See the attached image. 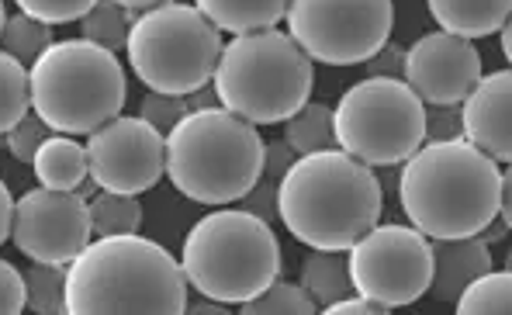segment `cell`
<instances>
[{
  "instance_id": "1",
  "label": "cell",
  "mask_w": 512,
  "mask_h": 315,
  "mask_svg": "<svg viewBox=\"0 0 512 315\" xmlns=\"http://www.w3.org/2000/svg\"><path fill=\"white\" fill-rule=\"evenodd\" d=\"M184 264L139 232L97 236L66 274V315H180L187 312Z\"/></svg>"
},
{
  "instance_id": "2",
  "label": "cell",
  "mask_w": 512,
  "mask_h": 315,
  "mask_svg": "<svg viewBox=\"0 0 512 315\" xmlns=\"http://www.w3.org/2000/svg\"><path fill=\"white\" fill-rule=\"evenodd\" d=\"M502 170L468 139L423 142L402 163L398 205L429 239L478 236L499 215Z\"/></svg>"
},
{
  "instance_id": "3",
  "label": "cell",
  "mask_w": 512,
  "mask_h": 315,
  "mask_svg": "<svg viewBox=\"0 0 512 315\" xmlns=\"http://www.w3.org/2000/svg\"><path fill=\"white\" fill-rule=\"evenodd\" d=\"M381 212L378 174L346 149L298 156L281 180V222L308 250H350Z\"/></svg>"
},
{
  "instance_id": "4",
  "label": "cell",
  "mask_w": 512,
  "mask_h": 315,
  "mask_svg": "<svg viewBox=\"0 0 512 315\" xmlns=\"http://www.w3.org/2000/svg\"><path fill=\"white\" fill-rule=\"evenodd\" d=\"M267 142L229 108L191 111L167 135V177L198 205H236L260 180Z\"/></svg>"
},
{
  "instance_id": "5",
  "label": "cell",
  "mask_w": 512,
  "mask_h": 315,
  "mask_svg": "<svg viewBox=\"0 0 512 315\" xmlns=\"http://www.w3.org/2000/svg\"><path fill=\"white\" fill-rule=\"evenodd\" d=\"M180 264L198 295L243 305L281 277V243L267 219L222 205L191 225Z\"/></svg>"
},
{
  "instance_id": "6",
  "label": "cell",
  "mask_w": 512,
  "mask_h": 315,
  "mask_svg": "<svg viewBox=\"0 0 512 315\" xmlns=\"http://www.w3.org/2000/svg\"><path fill=\"white\" fill-rule=\"evenodd\" d=\"M215 90L222 108L236 111L253 125H284L312 97V56L288 32L232 35L215 70Z\"/></svg>"
},
{
  "instance_id": "7",
  "label": "cell",
  "mask_w": 512,
  "mask_h": 315,
  "mask_svg": "<svg viewBox=\"0 0 512 315\" xmlns=\"http://www.w3.org/2000/svg\"><path fill=\"white\" fill-rule=\"evenodd\" d=\"M28 70L32 111L52 132L90 135L125 111V66L118 52L97 42H52Z\"/></svg>"
},
{
  "instance_id": "8",
  "label": "cell",
  "mask_w": 512,
  "mask_h": 315,
  "mask_svg": "<svg viewBox=\"0 0 512 315\" xmlns=\"http://www.w3.org/2000/svg\"><path fill=\"white\" fill-rule=\"evenodd\" d=\"M222 49V28L194 4L170 0L135 14L125 56L146 90L187 97L215 80Z\"/></svg>"
},
{
  "instance_id": "9",
  "label": "cell",
  "mask_w": 512,
  "mask_h": 315,
  "mask_svg": "<svg viewBox=\"0 0 512 315\" xmlns=\"http://www.w3.org/2000/svg\"><path fill=\"white\" fill-rule=\"evenodd\" d=\"M336 139L367 167H402L426 142V101L398 77H367L336 101Z\"/></svg>"
},
{
  "instance_id": "10",
  "label": "cell",
  "mask_w": 512,
  "mask_h": 315,
  "mask_svg": "<svg viewBox=\"0 0 512 315\" xmlns=\"http://www.w3.org/2000/svg\"><path fill=\"white\" fill-rule=\"evenodd\" d=\"M288 35L312 56V63H367L391 39V0H291Z\"/></svg>"
},
{
  "instance_id": "11",
  "label": "cell",
  "mask_w": 512,
  "mask_h": 315,
  "mask_svg": "<svg viewBox=\"0 0 512 315\" xmlns=\"http://www.w3.org/2000/svg\"><path fill=\"white\" fill-rule=\"evenodd\" d=\"M346 257H350L353 291L388 309L419 302L433 281V246L416 225H374L346 250Z\"/></svg>"
},
{
  "instance_id": "12",
  "label": "cell",
  "mask_w": 512,
  "mask_h": 315,
  "mask_svg": "<svg viewBox=\"0 0 512 315\" xmlns=\"http://www.w3.org/2000/svg\"><path fill=\"white\" fill-rule=\"evenodd\" d=\"M90 177L115 194H142L167 177V135L142 115H118L87 135Z\"/></svg>"
},
{
  "instance_id": "13",
  "label": "cell",
  "mask_w": 512,
  "mask_h": 315,
  "mask_svg": "<svg viewBox=\"0 0 512 315\" xmlns=\"http://www.w3.org/2000/svg\"><path fill=\"white\" fill-rule=\"evenodd\" d=\"M11 239L35 264L70 267L94 239L87 198H80L77 191H52L42 184L32 187L18 198Z\"/></svg>"
},
{
  "instance_id": "14",
  "label": "cell",
  "mask_w": 512,
  "mask_h": 315,
  "mask_svg": "<svg viewBox=\"0 0 512 315\" xmlns=\"http://www.w3.org/2000/svg\"><path fill=\"white\" fill-rule=\"evenodd\" d=\"M481 77L485 73L474 42L443 28L405 49V84L426 104H464Z\"/></svg>"
},
{
  "instance_id": "15",
  "label": "cell",
  "mask_w": 512,
  "mask_h": 315,
  "mask_svg": "<svg viewBox=\"0 0 512 315\" xmlns=\"http://www.w3.org/2000/svg\"><path fill=\"white\" fill-rule=\"evenodd\" d=\"M464 139L495 163H512V66L485 73L464 97Z\"/></svg>"
},
{
  "instance_id": "16",
  "label": "cell",
  "mask_w": 512,
  "mask_h": 315,
  "mask_svg": "<svg viewBox=\"0 0 512 315\" xmlns=\"http://www.w3.org/2000/svg\"><path fill=\"white\" fill-rule=\"evenodd\" d=\"M433 246V281L429 295L436 302L457 305L471 281L492 270V250L481 236H457V239H429Z\"/></svg>"
},
{
  "instance_id": "17",
  "label": "cell",
  "mask_w": 512,
  "mask_h": 315,
  "mask_svg": "<svg viewBox=\"0 0 512 315\" xmlns=\"http://www.w3.org/2000/svg\"><path fill=\"white\" fill-rule=\"evenodd\" d=\"M433 21L461 39H488L506 28L512 0H426Z\"/></svg>"
},
{
  "instance_id": "18",
  "label": "cell",
  "mask_w": 512,
  "mask_h": 315,
  "mask_svg": "<svg viewBox=\"0 0 512 315\" xmlns=\"http://www.w3.org/2000/svg\"><path fill=\"white\" fill-rule=\"evenodd\" d=\"M32 174L42 187H52V191H77L90 177L87 146H80V142L66 132H52L49 139L42 142L39 153H35Z\"/></svg>"
},
{
  "instance_id": "19",
  "label": "cell",
  "mask_w": 512,
  "mask_h": 315,
  "mask_svg": "<svg viewBox=\"0 0 512 315\" xmlns=\"http://www.w3.org/2000/svg\"><path fill=\"white\" fill-rule=\"evenodd\" d=\"M194 7L222 32L246 35L277 28V21L288 18L291 0H194Z\"/></svg>"
},
{
  "instance_id": "20",
  "label": "cell",
  "mask_w": 512,
  "mask_h": 315,
  "mask_svg": "<svg viewBox=\"0 0 512 315\" xmlns=\"http://www.w3.org/2000/svg\"><path fill=\"white\" fill-rule=\"evenodd\" d=\"M301 284L315 298L319 309L340 302L353 295V277H350V257L346 250H312L301 260Z\"/></svg>"
},
{
  "instance_id": "21",
  "label": "cell",
  "mask_w": 512,
  "mask_h": 315,
  "mask_svg": "<svg viewBox=\"0 0 512 315\" xmlns=\"http://www.w3.org/2000/svg\"><path fill=\"white\" fill-rule=\"evenodd\" d=\"M284 142L298 156L322 153V149H340V139H336V108H329L322 101H308L298 115H291L284 122Z\"/></svg>"
},
{
  "instance_id": "22",
  "label": "cell",
  "mask_w": 512,
  "mask_h": 315,
  "mask_svg": "<svg viewBox=\"0 0 512 315\" xmlns=\"http://www.w3.org/2000/svg\"><path fill=\"white\" fill-rule=\"evenodd\" d=\"M132 25H135V11H128L118 0H97L84 18H80V39L97 42L111 52H122L128 49Z\"/></svg>"
},
{
  "instance_id": "23",
  "label": "cell",
  "mask_w": 512,
  "mask_h": 315,
  "mask_svg": "<svg viewBox=\"0 0 512 315\" xmlns=\"http://www.w3.org/2000/svg\"><path fill=\"white\" fill-rule=\"evenodd\" d=\"M25 115H32V70L18 56H0V132H11Z\"/></svg>"
},
{
  "instance_id": "24",
  "label": "cell",
  "mask_w": 512,
  "mask_h": 315,
  "mask_svg": "<svg viewBox=\"0 0 512 315\" xmlns=\"http://www.w3.org/2000/svg\"><path fill=\"white\" fill-rule=\"evenodd\" d=\"M457 315H512V267L488 270L457 298Z\"/></svg>"
},
{
  "instance_id": "25",
  "label": "cell",
  "mask_w": 512,
  "mask_h": 315,
  "mask_svg": "<svg viewBox=\"0 0 512 315\" xmlns=\"http://www.w3.org/2000/svg\"><path fill=\"white\" fill-rule=\"evenodd\" d=\"M87 205L94 236H128V232L142 229V205L135 194H115L101 187Z\"/></svg>"
},
{
  "instance_id": "26",
  "label": "cell",
  "mask_w": 512,
  "mask_h": 315,
  "mask_svg": "<svg viewBox=\"0 0 512 315\" xmlns=\"http://www.w3.org/2000/svg\"><path fill=\"white\" fill-rule=\"evenodd\" d=\"M0 42H4V52H11V56H18L21 63L32 66L35 59H39L56 39H52V25H49V21L32 18V14H25V11H18L11 18V14L4 11Z\"/></svg>"
},
{
  "instance_id": "27",
  "label": "cell",
  "mask_w": 512,
  "mask_h": 315,
  "mask_svg": "<svg viewBox=\"0 0 512 315\" xmlns=\"http://www.w3.org/2000/svg\"><path fill=\"white\" fill-rule=\"evenodd\" d=\"M66 264H35L25 270L28 309L39 315H66Z\"/></svg>"
},
{
  "instance_id": "28",
  "label": "cell",
  "mask_w": 512,
  "mask_h": 315,
  "mask_svg": "<svg viewBox=\"0 0 512 315\" xmlns=\"http://www.w3.org/2000/svg\"><path fill=\"white\" fill-rule=\"evenodd\" d=\"M239 312L243 315H312V312H319V305H315V298L308 295L301 281L291 284L277 277L270 288H263L256 298L239 305Z\"/></svg>"
},
{
  "instance_id": "29",
  "label": "cell",
  "mask_w": 512,
  "mask_h": 315,
  "mask_svg": "<svg viewBox=\"0 0 512 315\" xmlns=\"http://www.w3.org/2000/svg\"><path fill=\"white\" fill-rule=\"evenodd\" d=\"M139 115L146 118L149 125H156L163 135H170L187 115H191V104H187V97L146 90V97H142V104H139Z\"/></svg>"
},
{
  "instance_id": "30",
  "label": "cell",
  "mask_w": 512,
  "mask_h": 315,
  "mask_svg": "<svg viewBox=\"0 0 512 315\" xmlns=\"http://www.w3.org/2000/svg\"><path fill=\"white\" fill-rule=\"evenodd\" d=\"M49 139V125L42 122L39 115H25L18 125H14L11 132H4V146H7V153L14 156V160H21V163H32L35 160V153L42 149V142Z\"/></svg>"
},
{
  "instance_id": "31",
  "label": "cell",
  "mask_w": 512,
  "mask_h": 315,
  "mask_svg": "<svg viewBox=\"0 0 512 315\" xmlns=\"http://www.w3.org/2000/svg\"><path fill=\"white\" fill-rule=\"evenodd\" d=\"M14 4H18V11L49 21V25H70V21L84 18L97 0H14Z\"/></svg>"
},
{
  "instance_id": "32",
  "label": "cell",
  "mask_w": 512,
  "mask_h": 315,
  "mask_svg": "<svg viewBox=\"0 0 512 315\" xmlns=\"http://www.w3.org/2000/svg\"><path fill=\"white\" fill-rule=\"evenodd\" d=\"M236 205L253 215H260V219H267V222H281V180L270 177V174H260V180H256Z\"/></svg>"
},
{
  "instance_id": "33",
  "label": "cell",
  "mask_w": 512,
  "mask_h": 315,
  "mask_svg": "<svg viewBox=\"0 0 512 315\" xmlns=\"http://www.w3.org/2000/svg\"><path fill=\"white\" fill-rule=\"evenodd\" d=\"M464 139L461 104H426V142Z\"/></svg>"
},
{
  "instance_id": "34",
  "label": "cell",
  "mask_w": 512,
  "mask_h": 315,
  "mask_svg": "<svg viewBox=\"0 0 512 315\" xmlns=\"http://www.w3.org/2000/svg\"><path fill=\"white\" fill-rule=\"evenodd\" d=\"M28 309V281L11 260L0 264V312L18 315Z\"/></svg>"
},
{
  "instance_id": "35",
  "label": "cell",
  "mask_w": 512,
  "mask_h": 315,
  "mask_svg": "<svg viewBox=\"0 0 512 315\" xmlns=\"http://www.w3.org/2000/svg\"><path fill=\"white\" fill-rule=\"evenodd\" d=\"M367 77H398L405 80V49L398 42H384L371 59H367Z\"/></svg>"
},
{
  "instance_id": "36",
  "label": "cell",
  "mask_w": 512,
  "mask_h": 315,
  "mask_svg": "<svg viewBox=\"0 0 512 315\" xmlns=\"http://www.w3.org/2000/svg\"><path fill=\"white\" fill-rule=\"evenodd\" d=\"M322 312H326V315H388L391 309H388V305H381V302H374V298L360 295V291H353V295L340 298V302L326 305Z\"/></svg>"
},
{
  "instance_id": "37",
  "label": "cell",
  "mask_w": 512,
  "mask_h": 315,
  "mask_svg": "<svg viewBox=\"0 0 512 315\" xmlns=\"http://www.w3.org/2000/svg\"><path fill=\"white\" fill-rule=\"evenodd\" d=\"M14 208H18V201L11 198V187L0 184V239H4V243H11V232H14Z\"/></svg>"
},
{
  "instance_id": "38",
  "label": "cell",
  "mask_w": 512,
  "mask_h": 315,
  "mask_svg": "<svg viewBox=\"0 0 512 315\" xmlns=\"http://www.w3.org/2000/svg\"><path fill=\"white\" fill-rule=\"evenodd\" d=\"M187 104H191V111H205V108H218V90L215 84H205L201 90H194V94H187Z\"/></svg>"
},
{
  "instance_id": "39",
  "label": "cell",
  "mask_w": 512,
  "mask_h": 315,
  "mask_svg": "<svg viewBox=\"0 0 512 315\" xmlns=\"http://www.w3.org/2000/svg\"><path fill=\"white\" fill-rule=\"evenodd\" d=\"M499 215L509 222V229H512V163H506V170H502V201H499Z\"/></svg>"
},
{
  "instance_id": "40",
  "label": "cell",
  "mask_w": 512,
  "mask_h": 315,
  "mask_svg": "<svg viewBox=\"0 0 512 315\" xmlns=\"http://www.w3.org/2000/svg\"><path fill=\"white\" fill-rule=\"evenodd\" d=\"M509 232H512V229H509V222H506V219H502V215H495V219H492V222H488V225H485V229H481V232H478V236H481V239H485V243H488V246H492V243H502V239H506V236H509Z\"/></svg>"
},
{
  "instance_id": "41",
  "label": "cell",
  "mask_w": 512,
  "mask_h": 315,
  "mask_svg": "<svg viewBox=\"0 0 512 315\" xmlns=\"http://www.w3.org/2000/svg\"><path fill=\"white\" fill-rule=\"evenodd\" d=\"M187 312H191V315H222L225 309H222V302H215V298H205V295H201V302H198V305L187 302Z\"/></svg>"
},
{
  "instance_id": "42",
  "label": "cell",
  "mask_w": 512,
  "mask_h": 315,
  "mask_svg": "<svg viewBox=\"0 0 512 315\" xmlns=\"http://www.w3.org/2000/svg\"><path fill=\"white\" fill-rule=\"evenodd\" d=\"M374 174H378V170H374ZM378 180H381L384 191L398 194V180H402V167H388V170H384V174H378Z\"/></svg>"
},
{
  "instance_id": "43",
  "label": "cell",
  "mask_w": 512,
  "mask_h": 315,
  "mask_svg": "<svg viewBox=\"0 0 512 315\" xmlns=\"http://www.w3.org/2000/svg\"><path fill=\"white\" fill-rule=\"evenodd\" d=\"M118 4L135 14H142V11H153V7H160V4H170V0H118Z\"/></svg>"
},
{
  "instance_id": "44",
  "label": "cell",
  "mask_w": 512,
  "mask_h": 315,
  "mask_svg": "<svg viewBox=\"0 0 512 315\" xmlns=\"http://www.w3.org/2000/svg\"><path fill=\"white\" fill-rule=\"evenodd\" d=\"M499 39H502V56H506V59H509V66H512V14H509L506 28L499 32Z\"/></svg>"
},
{
  "instance_id": "45",
  "label": "cell",
  "mask_w": 512,
  "mask_h": 315,
  "mask_svg": "<svg viewBox=\"0 0 512 315\" xmlns=\"http://www.w3.org/2000/svg\"><path fill=\"white\" fill-rule=\"evenodd\" d=\"M506 267H512V250L506 253Z\"/></svg>"
}]
</instances>
